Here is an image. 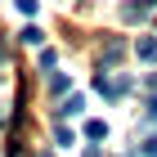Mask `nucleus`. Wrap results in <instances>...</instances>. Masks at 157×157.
Segmentation results:
<instances>
[{"mask_svg":"<svg viewBox=\"0 0 157 157\" xmlns=\"http://www.w3.org/2000/svg\"><path fill=\"white\" fill-rule=\"evenodd\" d=\"M94 85H99V90H103L108 99H121L126 90H130V81H126V76H121V81H112L108 72H99V76H94Z\"/></svg>","mask_w":157,"mask_h":157,"instance_id":"1","label":"nucleus"},{"mask_svg":"<svg viewBox=\"0 0 157 157\" xmlns=\"http://www.w3.org/2000/svg\"><path fill=\"white\" fill-rule=\"evenodd\" d=\"M148 9H153V0H130V5H121V23H144Z\"/></svg>","mask_w":157,"mask_h":157,"instance_id":"2","label":"nucleus"},{"mask_svg":"<svg viewBox=\"0 0 157 157\" xmlns=\"http://www.w3.org/2000/svg\"><path fill=\"white\" fill-rule=\"evenodd\" d=\"M121 54H126V45H121V40H108V45H103V54H99V67L108 72V67L121 59Z\"/></svg>","mask_w":157,"mask_h":157,"instance_id":"3","label":"nucleus"},{"mask_svg":"<svg viewBox=\"0 0 157 157\" xmlns=\"http://www.w3.org/2000/svg\"><path fill=\"white\" fill-rule=\"evenodd\" d=\"M135 54H139L144 63H153V59H157V36H144L139 45H135Z\"/></svg>","mask_w":157,"mask_h":157,"instance_id":"4","label":"nucleus"},{"mask_svg":"<svg viewBox=\"0 0 157 157\" xmlns=\"http://www.w3.org/2000/svg\"><path fill=\"white\" fill-rule=\"evenodd\" d=\"M81 108H85V99H81V94H72V99H67V103L59 108V117H76Z\"/></svg>","mask_w":157,"mask_h":157,"instance_id":"5","label":"nucleus"},{"mask_svg":"<svg viewBox=\"0 0 157 157\" xmlns=\"http://www.w3.org/2000/svg\"><path fill=\"white\" fill-rule=\"evenodd\" d=\"M49 94H67V76H63V72L49 76Z\"/></svg>","mask_w":157,"mask_h":157,"instance_id":"6","label":"nucleus"},{"mask_svg":"<svg viewBox=\"0 0 157 157\" xmlns=\"http://www.w3.org/2000/svg\"><path fill=\"white\" fill-rule=\"evenodd\" d=\"M85 135H90V139H103L108 126H103V121H85Z\"/></svg>","mask_w":157,"mask_h":157,"instance_id":"7","label":"nucleus"},{"mask_svg":"<svg viewBox=\"0 0 157 157\" xmlns=\"http://www.w3.org/2000/svg\"><path fill=\"white\" fill-rule=\"evenodd\" d=\"M18 40H23V45H40V32H36V27H23V32H18Z\"/></svg>","mask_w":157,"mask_h":157,"instance_id":"8","label":"nucleus"},{"mask_svg":"<svg viewBox=\"0 0 157 157\" xmlns=\"http://www.w3.org/2000/svg\"><path fill=\"white\" fill-rule=\"evenodd\" d=\"M54 63H59V54H54V49H45V54H40V67H45V72H54Z\"/></svg>","mask_w":157,"mask_h":157,"instance_id":"9","label":"nucleus"},{"mask_svg":"<svg viewBox=\"0 0 157 157\" xmlns=\"http://www.w3.org/2000/svg\"><path fill=\"white\" fill-rule=\"evenodd\" d=\"M144 157H157V139H148V144H144Z\"/></svg>","mask_w":157,"mask_h":157,"instance_id":"10","label":"nucleus"},{"mask_svg":"<svg viewBox=\"0 0 157 157\" xmlns=\"http://www.w3.org/2000/svg\"><path fill=\"white\" fill-rule=\"evenodd\" d=\"M148 121H153V126H157V99H153V103H148Z\"/></svg>","mask_w":157,"mask_h":157,"instance_id":"11","label":"nucleus"}]
</instances>
